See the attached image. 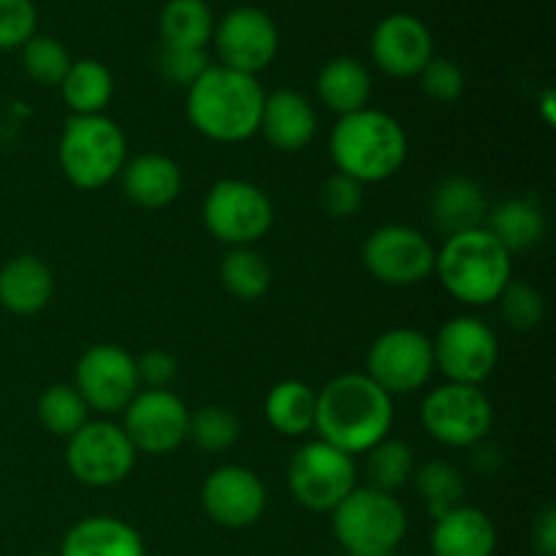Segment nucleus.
I'll return each mask as SVG.
<instances>
[{"label":"nucleus","mask_w":556,"mask_h":556,"mask_svg":"<svg viewBox=\"0 0 556 556\" xmlns=\"http://www.w3.org/2000/svg\"><path fill=\"white\" fill-rule=\"evenodd\" d=\"M394 424V396L386 394L364 372L337 375L318 391L315 432L318 440L345 451L367 454L389 438Z\"/></svg>","instance_id":"obj_1"},{"label":"nucleus","mask_w":556,"mask_h":556,"mask_svg":"<svg viewBox=\"0 0 556 556\" xmlns=\"http://www.w3.org/2000/svg\"><path fill=\"white\" fill-rule=\"evenodd\" d=\"M163 47L206 49L215 33V14L206 0H168L157 20Z\"/></svg>","instance_id":"obj_28"},{"label":"nucleus","mask_w":556,"mask_h":556,"mask_svg":"<svg viewBox=\"0 0 556 556\" xmlns=\"http://www.w3.org/2000/svg\"><path fill=\"white\" fill-rule=\"evenodd\" d=\"M434 244L418 228L391 223L375 228L362 248V261L369 275L383 286H418L434 275Z\"/></svg>","instance_id":"obj_13"},{"label":"nucleus","mask_w":556,"mask_h":556,"mask_svg":"<svg viewBox=\"0 0 556 556\" xmlns=\"http://www.w3.org/2000/svg\"><path fill=\"white\" fill-rule=\"evenodd\" d=\"M212 41H215L220 65L255 76L269 68L271 60L277 58L280 33L264 9L239 5L228 11L220 22H215Z\"/></svg>","instance_id":"obj_16"},{"label":"nucleus","mask_w":556,"mask_h":556,"mask_svg":"<svg viewBox=\"0 0 556 556\" xmlns=\"http://www.w3.org/2000/svg\"><path fill=\"white\" fill-rule=\"evenodd\" d=\"M220 280L231 296L255 302L269 291L271 269L264 255L255 253L253 248H231L220 264Z\"/></svg>","instance_id":"obj_31"},{"label":"nucleus","mask_w":556,"mask_h":556,"mask_svg":"<svg viewBox=\"0 0 556 556\" xmlns=\"http://www.w3.org/2000/svg\"><path fill=\"white\" fill-rule=\"evenodd\" d=\"M532 556H541V554H532Z\"/></svg>","instance_id":"obj_46"},{"label":"nucleus","mask_w":556,"mask_h":556,"mask_svg":"<svg viewBox=\"0 0 556 556\" xmlns=\"http://www.w3.org/2000/svg\"><path fill=\"white\" fill-rule=\"evenodd\" d=\"M264 98L266 92L255 76L217 63L188 87V119L206 139L237 144L258 134Z\"/></svg>","instance_id":"obj_2"},{"label":"nucleus","mask_w":556,"mask_h":556,"mask_svg":"<svg viewBox=\"0 0 556 556\" xmlns=\"http://www.w3.org/2000/svg\"><path fill=\"white\" fill-rule=\"evenodd\" d=\"M27 556H58V554H47V552H41V554H27Z\"/></svg>","instance_id":"obj_44"},{"label":"nucleus","mask_w":556,"mask_h":556,"mask_svg":"<svg viewBox=\"0 0 556 556\" xmlns=\"http://www.w3.org/2000/svg\"><path fill=\"white\" fill-rule=\"evenodd\" d=\"M500 315L508 326L519 331H532L546 318V299L535 286L525 280H510L500 293Z\"/></svg>","instance_id":"obj_36"},{"label":"nucleus","mask_w":556,"mask_h":556,"mask_svg":"<svg viewBox=\"0 0 556 556\" xmlns=\"http://www.w3.org/2000/svg\"><path fill=\"white\" fill-rule=\"evenodd\" d=\"M68 472L85 486H114L125 481L136 465V448L114 421H87L65 445Z\"/></svg>","instance_id":"obj_10"},{"label":"nucleus","mask_w":556,"mask_h":556,"mask_svg":"<svg viewBox=\"0 0 556 556\" xmlns=\"http://www.w3.org/2000/svg\"><path fill=\"white\" fill-rule=\"evenodd\" d=\"M532 538H535V554L556 556V510L546 508L535 519L532 527Z\"/></svg>","instance_id":"obj_42"},{"label":"nucleus","mask_w":556,"mask_h":556,"mask_svg":"<svg viewBox=\"0 0 556 556\" xmlns=\"http://www.w3.org/2000/svg\"><path fill=\"white\" fill-rule=\"evenodd\" d=\"M315 407L318 394L302 380H280L271 386L264 400V416L275 432L286 438H304L315 432Z\"/></svg>","instance_id":"obj_27"},{"label":"nucleus","mask_w":556,"mask_h":556,"mask_svg":"<svg viewBox=\"0 0 556 556\" xmlns=\"http://www.w3.org/2000/svg\"><path fill=\"white\" fill-rule=\"evenodd\" d=\"M541 114L546 119V125L556 123V109H554V90H543L541 96Z\"/></svg>","instance_id":"obj_43"},{"label":"nucleus","mask_w":556,"mask_h":556,"mask_svg":"<svg viewBox=\"0 0 556 556\" xmlns=\"http://www.w3.org/2000/svg\"><path fill=\"white\" fill-rule=\"evenodd\" d=\"M38 27V9L33 0H0V52L22 49Z\"/></svg>","instance_id":"obj_37"},{"label":"nucleus","mask_w":556,"mask_h":556,"mask_svg":"<svg viewBox=\"0 0 556 556\" xmlns=\"http://www.w3.org/2000/svg\"><path fill=\"white\" fill-rule=\"evenodd\" d=\"M421 81V90L429 101L434 103H454L459 101L462 92H465V71L459 68V63L448 58H432L427 63V68L418 74Z\"/></svg>","instance_id":"obj_38"},{"label":"nucleus","mask_w":556,"mask_h":556,"mask_svg":"<svg viewBox=\"0 0 556 556\" xmlns=\"http://www.w3.org/2000/svg\"><path fill=\"white\" fill-rule=\"evenodd\" d=\"M369 52L383 74L394 79H413L434 58V38L418 16L391 14L372 30Z\"/></svg>","instance_id":"obj_18"},{"label":"nucleus","mask_w":556,"mask_h":556,"mask_svg":"<svg viewBox=\"0 0 556 556\" xmlns=\"http://www.w3.org/2000/svg\"><path fill=\"white\" fill-rule=\"evenodd\" d=\"M331 530L348 554L391 556L407 535V510L394 494L356 486L331 510Z\"/></svg>","instance_id":"obj_6"},{"label":"nucleus","mask_w":556,"mask_h":556,"mask_svg":"<svg viewBox=\"0 0 556 556\" xmlns=\"http://www.w3.org/2000/svg\"><path fill=\"white\" fill-rule=\"evenodd\" d=\"M239 434H242V424H239V418L228 407L210 405L190 416L188 438L206 454L228 451L231 445H237Z\"/></svg>","instance_id":"obj_34"},{"label":"nucleus","mask_w":556,"mask_h":556,"mask_svg":"<svg viewBox=\"0 0 556 556\" xmlns=\"http://www.w3.org/2000/svg\"><path fill=\"white\" fill-rule=\"evenodd\" d=\"M54 293L52 269L38 255H14L0 266V304L14 315H36Z\"/></svg>","instance_id":"obj_24"},{"label":"nucleus","mask_w":556,"mask_h":556,"mask_svg":"<svg viewBox=\"0 0 556 556\" xmlns=\"http://www.w3.org/2000/svg\"><path fill=\"white\" fill-rule=\"evenodd\" d=\"M434 369L448 378V383L481 386L494 372L500 358L497 334L489 324L472 315H459L440 326L432 340Z\"/></svg>","instance_id":"obj_11"},{"label":"nucleus","mask_w":556,"mask_h":556,"mask_svg":"<svg viewBox=\"0 0 556 556\" xmlns=\"http://www.w3.org/2000/svg\"><path fill=\"white\" fill-rule=\"evenodd\" d=\"M288 489L302 508L331 514L356 489V459L324 440L304 443L288 465Z\"/></svg>","instance_id":"obj_9"},{"label":"nucleus","mask_w":556,"mask_h":556,"mask_svg":"<svg viewBox=\"0 0 556 556\" xmlns=\"http://www.w3.org/2000/svg\"><path fill=\"white\" fill-rule=\"evenodd\" d=\"M36 410L43 429L65 440L74 432H79V429L90 421V407L81 400L79 391L68 383L49 386V389L38 396Z\"/></svg>","instance_id":"obj_32"},{"label":"nucleus","mask_w":556,"mask_h":556,"mask_svg":"<svg viewBox=\"0 0 556 556\" xmlns=\"http://www.w3.org/2000/svg\"><path fill=\"white\" fill-rule=\"evenodd\" d=\"M58 556H147L144 538L117 516H87L63 538Z\"/></svg>","instance_id":"obj_21"},{"label":"nucleus","mask_w":556,"mask_h":556,"mask_svg":"<svg viewBox=\"0 0 556 556\" xmlns=\"http://www.w3.org/2000/svg\"><path fill=\"white\" fill-rule=\"evenodd\" d=\"M434 372L432 340L418 329H389L369 345L367 378L389 396L424 389Z\"/></svg>","instance_id":"obj_12"},{"label":"nucleus","mask_w":556,"mask_h":556,"mask_svg":"<svg viewBox=\"0 0 556 556\" xmlns=\"http://www.w3.org/2000/svg\"><path fill=\"white\" fill-rule=\"evenodd\" d=\"M190 413L185 402L168 389H141L123 410V432L136 454L163 456L188 440Z\"/></svg>","instance_id":"obj_15"},{"label":"nucleus","mask_w":556,"mask_h":556,"mask_svg":"<svg viewBox=\"0 0 556 556\" xmlns=\"http://www.w3.org/2000/svg\"><path fill=\"white\" fill-rule=\"evenodd\" d=\"M329 155L337 172L356 182H383L407 161V134L391 114L358 109L337 119L329 136Z\"/></svg>","instance_id":"obj_3"},{"label":"nucleus","mask_w":556,"mask_h":556,"mask_svg":"<svg viewBox=\"0 0 556 556\" xmlns=\"http://www.w3.org/2000/svg\"><path fill=\"white\" fill-rule=\"evenodd\" d=\"M258 130L275 150L299 152L315 139L318 114H315L309 98L291 90V87H282V90L269 92L264 98Z\"/></svg>","instance_id":"obj_19"},{"label":"nucleus","mask_w":556,"mask_h":556,"mask_svg":"<svg viewBox=\"0 0 556 556\" xmlns=\"http://www.w3.org/2000/svg\"><path fill=\"white\" fill-rule=\"evenodd\" d=\"M65 106L74 112V117H87V114H103L114 96L112 71L101 60H76L71 63L68 74L60 81Z\"/></svg>","instance_id":"obj_29"},{"label":"nucleus","mask_w":556,"mask_h":556,"mask_svg":"<svg viewBox=\"0 0 556 556\" xmlns=\"http://www.w3.org/2000/svg\"><path fill=\"white\" fill-rule=\"evenodd\" d=\"M74 389L90 410L114 416L130 405L141 391L136 358L112 342H101L81 353L74 372Z\"/></svg>","instance_id":"obj_14"},{"label":"nucleus","mask_w":556,"mask_h":556,"mask_svg":"<svg viewBox=\"0 0 556 556\" xmlns=\"http://www.w3.org/2000/svg\"><path fill=\"white\" fill-rule=\"evenodd\" d=\"M434 275L456 302L486 307L514 280V255L486 228H472L445 237L434 255Z\"/></svg>","instance_id":"obj_4"},{"label":"nucleus","mask_w":556,"mask_h":556,"mask_svg":"<svg viewBox=\"0 0 556 556\" xmlns=\"http://www.w3.org/2000/svg\"><path fill=\"white\" fill-rule=\"evenodd\" d=\"M364 204V185L356 182L348 174L334 172L320 188V206L326 210V215L331 217H353Z\"/></svg>","instance_id":"obj_40"},{"label":"nucleus","mask_w":556,"mask_h":556,"mask_svg":"<svg viewBox=\"0 0 556 556\" xmlns=\"http://www.w3.org/2000/svg\"><path fill=\"white\" fill-rule=\"evenodd\" d=\"M345 556H358V554H345Z\"/></svg>","instance_id":"obj_45"},{"label":"nucleus","mask_w":556,"mask_h":556,"mask_svg":"<svg viewBox=\"0 0 556 556\" xmlns=\"http://www.w3.org/2000/svg\"><path fill=\"white\" fill-rule=\"evenodd\" d=\"M483 228L514 255L538 248L546 239L548 220L541 201L532 195H519V199L500 201L494 210H489Z\"/></svg>","instance_id":"obj_25"},{"label":"nucleus","mask_w":556,"mask_h":556,"mask_svg":"<svg viewBox=\"0 0 556 556\" xmlns=\"http://www.w3.org/2000/svg\"><path fill=\"white\" fill-rule=\"evenodd\" d=\"M136 372L144 389H168L177 378V358L161 348H152L136 358Z\"/></svg>","instance_id":"obj_41"},{"label":"nucleus","mask_w":556,"mask_h":556,"mask_svg":"<svg viewBox=\"0 0 556 556\" xmlns=\"http://www.w3.org/2000/svg\"><path fill=\"white\" fill-rule=\"evenodd\" d=\"M204 226L228 248H253L275 226V204L248 179H220L204 199Z\"/></svg>","instance_id":"obj_7"},{"label":"nucleus","mask_w":556,"mask_h":556,"mask_svg":"<svg viewBox=\"0 0 556 556\" xmlns=\"http://www.w3.org/2000/svg\"><path fill=\"white\" fill-rule=\"evenodd\" d=\"M429 546L432 556H494L497 527L486 510L459 505L434 519Z\"/></svg>","instance_id":"obj_20"},{"label":"nucleus","mask_w":556,"mask_h":556,"mask_svg":"<svg viewBox=\"0 0 556 556\" xmlns=\"http://www.w3.org/2000/svg\"><path fill=\"white\" fill-rule=\"evenodd\" d=\"M204 514L226 530L253 527L266 510V486L250 467L223 465L201 486Z\"/></svg>","instance_id":"obj_17"},{"label":"nucleus","mask_w":556,"mask_h":556,"mask_svg":"<svg viewBox=\"0 0 556 556\" xmlns=\"http://www.w3.org/2000/svg\"><path fill=\"white\" fill-rule=\"evenodd\" d=\"M421 424L440 445L472 448L492 432L494 405L481 386L445 383L429 391L424 400Z\"/></svg>","instance_id":"obj_8"},{"label":"nucleus","mask_w":556,"mask_h":556,"mask_svg":"<svg viewBox=\"0 0 556 556\" xmlns=\"http://www.w3.org/2000/svg\"><path fill=\"white\" fill-rule=\"evenodd\" d=\"M119 179L125 195L144 210H163L177 201L182 190V168L161 152H144L134 161H125Z\"/></svg>","instance_id":"obj_23"},{"label":"nucleus","mask_w":556,"mask_h":556,"mask_svg":"<svg viewBox=\"0 0 556 556\" xmlns=\"http://www.w3.org/2000/svg\"><path fill=\"white\" fill-rule=\"evenodd\" d=\"M413 483H416L418 497L427 503L429 514H432L434 519L448 514V510L459 508V505H465L462 500H465L467 481L465 476H462L459 467H454L451 462L432 459L427 462V465L416 467Z\"/></svg>","instance_id":"obj_30"},{"label":"nucleus","mask_w":556,"mask_h":556,"mask_svg":"<svg viewBox=\"0 0 556 556\" xmlns=\"http://www.w3.org/2000/svg\"><path fill=\"white\" fill-rule=\"evenodd\" d=\"M429 212L445 237L486 226L489 201L481 185L470 177H445L429 199Z\"/></svg>","instance_id":"obj_22"},{"label":"nucleus","mask_w":556,"mask_h":556,"mask_svg":"<svg viewBox=\"0 0 556 556\" xmlns=\"http://www.w3.org/2000/svg\"><path fill=\"white\" fill-rule=\"evenodd\" d=\"M210 58L206 49H179V47H163L157 54V71L163 79H168L177 87H193L201 79L206 68H210Z\"/></svg>","instance_id":"obj_39"},{"label":"nucleus","mask_w":556,"mask_h":556,"mask_svg":"<svg viewBox=\"0 0 556 556\" xmlns=\"http://www.w3.org/2000/svg\"><path fill=\"white\" fill-rule=\"evenodd\" d=\"M315 90L329 112L345 117V114L367 106L369 96H372V76L358 60L334 58L320 68Z\"/></svg>","instance_id":"obj_26"},{"label":"nucleus","mask_w":556,"mask_h":556,"mask_svg":"<svg viewBox=\"0 0 556 556\" xmlns=\"http://www.w3.org/2000/svg\"><path fill=\"white\" fill-rule=\"evenodd\" d=\"M71 63L74 60L68 58V49L52 36H38L36 33L22 47V68L41 87H60V81L68 74Z\"/></svg>","instance_id":"obj_35"},{"label":"nucleus","mask_w":556,"mask_h":556,"mask_svg":"<svg viewBox=\"0 0 556 556\" xmlns=\"http://www.w3.org/2000/svg\"><path fill=\"white\" fill-rule=\"evenodd\" d=\"M58 161L71 185L98 190L119 177L128 161V141L106 114L71 117L60 134Z\"/></svg>","instance_id":"obj_5"},{"label":"nucleus","mask_w":556,"mask_h":556,"mask_svg":"<svg viewBox=\"0 0 556 556\" xmlns=\"http://www.w3.org/2000/svg\"><path fill=\"white\" fill-rule=\"evenodd\" d=\"M413 472H416L413 451L402 440L386 438L367 451V478L372 489L389 494L400 492L407 481H413Z\"/></svg>","instance_id":"obj_33"}]
</instances>
